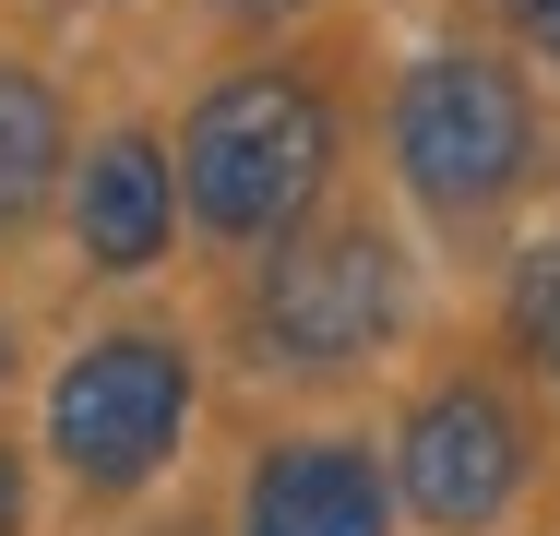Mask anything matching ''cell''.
Instances as JSON below:
<instances>
[{"label":"cell","instance_id":"cell-1","mask_svg":"<svg viewBox=\"0 0 560 536\" xmlns=\"http://www.w3.org/2000/svg\"><path fill=\"white\" fill-rule=\"evenodd\" d=\"M323 167H335V119H323V96L299 72H226L179 131V191L238 250L287 238L323 203Z\"/></svg>","mask_w":560,"mask_h":536},{"label":"cell","instance_id":"cell-2","mask_svg":"<svg viewBox=\"0 0 560 536\" xmlns=\"http://www.w3.org/2000/svg\"><path fill=\"white\" fill-rule=\"evenodd\" d=\"M394 167L430 214H489L537 179V107L489 48H430L394 96Z\"/></svg>","mask_w":560,"mask_h":536},{"label":"cell","instance_id":"cell-3","mask_svg":"<svg viewBox=\"0 0 560 536\" xmlns=\"http://www.w3.org/2000/svg\"><path fill=\"white\" fill-rule=\"evenodd\" d=\"M191 429V346L179 334H96L48 382V453L72 489H143Z\"/></svg>","mask_w":560,"mask_h":536},{"label":"cell","instance_id":"cell-4","mask_svg":"<svg viewBox=\"0 0 560 536\" xmlns=\"http://www.w3.org/2000/svg\"><path fill=\"white\" fill-rule=\"evenodd\" d=\"M406 311V263H394V238L382 226H335V238H275V263H262V358L275 370H346V358H370L382 334Z\"/></svg>","mask_w":560,"mask_h":536},{"label":"cell","instance_id":"cell-5","mask_svg":"<svg viewBox=\"0 0 560 536\" xmlns=\"http://www.w3.org/2000/svg\"><path fill=\"white\" fill-rule=\"evenodd\" d=\"M525 465H537V441H525L501 382H430L406 406V429H394V489H406V513L430 536H489L513 513Z\"/></svg>","mask_w":560,"mask_h":536},{"label":"cell","instance_id":"cell-6","mask_svg":"<svg viewBox=\"0 0 560 536\" xmlns=\"http://www.w3.org/2000/svg\"><path fill=\"white\" fill-rule=\"evenodd\" d=\"M238 536H394V477L370 441H275L238 489Z\"/></svg>","mask_w":560,"mask_h":536},{"label":"cell","instance_id":"cell-7","mask_svg":"<svg viewBox=\"0 0 560 536\" xmlns=\"http://www.w3.org/2000/svg\"><path fill=\"white\" fill-rule=\"evenodd\" d=\"M179 155L155 143V131H108V143H84V167H72V238H84V263L96 275H143L155 250H167V226H179Z\"/></svg>","mask_w":560,"mask_h":536},{"label":"cell","instance_id":"cell-8","mask_svg":"<svg viewBox=\"0 0 560 536\" xmlns=\"http://www.w3.org/2000/svg\"><path fill=\"white\" fill-rule=\"evenodd\" d=\"M48 179H60V96L24 60H0V238L48 203Z\"/></svg>","mask_w":560,"mask_h":536},{"label":"cell","instance_id":"cell-9","mask_svg":"<svg viewBox=\"0 0 560 536\" xmlns=\"http://www.w3.org/2000/svg\"><path fill=\"white\" fill-rule=\"evenodd\" d=\"M513 346L560 370V238H537V250L513 263Z\"/></svg>","mask_w":560,"mask_h":536},{"label":"cell","instance_id":"cell-10","mask_svg":"<svg viewBox=\"0 0 560 536\" xmlns=\"http://www.w3.org/2000/svg\"><path fill=\"white\" fill-rule=\"evenodd\" d=\"M501 12H513V36H525L537 60H560V0H501Z\"/></svg>","mask_w":560,"mask_h":536},{"label":"cell","instance_id":"cell-11","mask_svg":"<svg viewBox=\"0 0 560 536\" xmlns=\"http://www.w3.org/2000/svg\"><path fill=\"white\" fill-rule=\"evenodd\" d=\"M24 525V477H12V453H0V536Z\"/></svg>","mask_w":560,"mask_h":536},{"label":"cell","instance_id":"cell-12","mask_svg":"<svg viewBox=\"0 0 560 536\" xmlns=\"http://www.w3.org/2000/svg\"><path fill=\"white\" fill-rule=\"evenodd\" d=\"M226 12H250V24H275V12H299V0H226Z\"/></svg>","mask_w":560,"mask_h":536},{"label":"cell","instance_id":"cell-13","mask_svg":"<svg viewBox=\"0 0 560 536\" xmlns=\"http://www.w3.org/2000/svg\"><path fill=\"white\" fill-rule=\"evenodd\" d=\"M0 370H12V334H0Z\"/></svg>","mask_w":560,"mask_h":536}]
</instances>
